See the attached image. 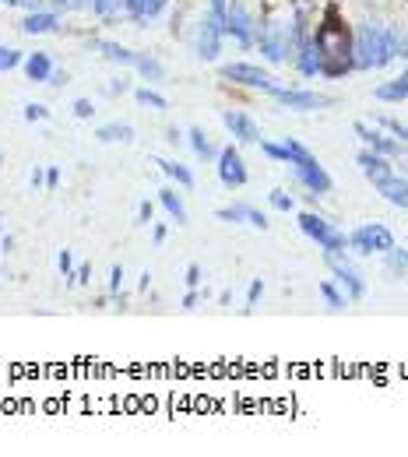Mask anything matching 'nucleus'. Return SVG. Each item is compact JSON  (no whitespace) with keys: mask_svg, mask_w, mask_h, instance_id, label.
Wrapping results in <instances>:
<instances>
[{"mask_svg":"<svg viewBox=\"0 0 408 457\" xmlns=\"http://www.w3.org/2000/svg\"><path fill=\"white\" fill-rule=\"evenodd\" d=\"M166 4H169V0H144V18H155Z\"/></svg>","mask_w":408,"mask_h":457,"instance_id":"obj_42","label":"nucleus"},{"mask_svg":"<svg viewBox=\"0 0 408 457\" xmlns=\"http://www.w3.org/2000/svg\"><path fill=\"white\" fill-rule=\"evenodd\" d=\"M225 11H229V0H212V18L225 25Z\"/></svg>","mask_w":408,"mask_h":457,"instance_id":"obj_41","label":"nucleus"},{"mask_svg":"<svg viewBox=\"0 0 408 457\" xmlns=\"http://www.w3.org/2000/svg\"><path fill=\"white\" fill-rule=\"evenodd\" d=\"M56 267L64 271V278H74V260H71V254H67V250H64L60 257H56Z\"/></svg>","mask_w":408,"mask_h":457,"instance_id":"obj_38","label":"nucleus"},{"mask_svg":"<svg viewBox=\"0 0 408 457\" xmlns=\"http://www.w3.org/2000/svg\"><path fill=\"white\" fill-rule=\"evenodd\" d=\"M381 102H405L408 99V71L401 74V78H394V81H387V85H381L373 91Z\"/></svg>","mask_w":408,"mask_h":457,"instance_id":"obj_18","label":"nucleus"},{"mask_svg":"<svg viewBox=\"0 0 408 457\" xmlns=\"http://www.w3.org/2000/svg\"><path fill=\"white\" fill-rule=\"evenodd\" d=\"M376 124H381V127H387V131H394V134H398V137H401V141L408 144V127H401L398 120H387V116H381V120H376Z\"/></svg>","mask_w":408,"mask_h":457,"instance_id":"obj_36","label":"nucleus"},{"mask_svg":"<svg viewBox=\"0 0 408 457\" xmlns=\"http://www.w3.org/2000/svg\"><path fill=\"white\" fill-rule=\"evenodd\" d=\"M222 120H225V127L232 131V137H236V141H243V144H257V141H260V127L253 124V120H250L247 113L229 109Z\"/></svg>","mask_w":408,"mask_h":457,"instance_id":"obj_14","label":"nucleus"},{"mask_svg":"<svg viewBox=\"0 0 408 457\" xmlns=\"http://www.w3.org/2000/svg\"><path fill=\"white\" fill-rule=\"evenodd\" d=\"M152 211H155L152 201H141V204H137V219H141V222H152Z\"/></svg>","mask_w":408,"mask_h":457,"instance_id":"obj_45","label":"nucleus"},{"mask_svg":"<svg viewBox=\"0 0 408 457\" xmlns=\"http://www.w3.org/2000/svg\"><path fill=\"white\" fill-rule=\"evenodd\" d=\"M56 183H60V172H56V169H49V172H46V187L53 190V187H56Z\"/></svg>","mask_w":408,"mask_h":457,"instance_id":"obj_49","label":"nucleus"},{"mask_svg":"<svg viewBox=\"0 0 408 457\" xmlns=\"http://www.w3.org/2000/svg\"><path fill=\"white\" fill-rule=\"evenodd\" d=\"M120 8H127V0H92V11L99 18H113Z\"/></svg>","mask_w":408,"mask_h":457,"instance_id":"obj_30","label":"nucleus"},{"mask_svg":"<svg viewBox=\"0 0 408 457\" xmlns=\"http://www.w3.org/2000/svg\"><path fill=\"white\" fill-rule=\"evenodd\" d=\"M144 78H148V81H159L162 78V64H159V60L155 56H148V53H137V64H134Z\"/></svg>","mask_w":408,"mask_h":457,"instance_id":"obj_26","label":"nucleus"},{"mask_svg":"<svg viewBox=\"0 0 408 457\" xmlns=\"http://www.w3.org/2000/svg\"><path fill=\"white\" fill-rule=\"evenodd\" d=\"M4 4H18V0H4Z\"/></svg>","mask_w":408,"mask_h":457,"instance_id":"obj_55","label":"nucleus"},{"mask_svg":"<svg viewBox=\"0 0 408 457\" xmlns=\"http://www.w3.org/2000/svg\"><path fill=\"white\" fill-rule=\"evenodd\" d=\"M95 49H102V56L106 60H113V64H137V53H131L127 46H120V43H95Z\"/></svg>","mask_w":408,"mask_h":457,"instance_id":"obj_20","label":"nucleus"},{"mask_svg":"<svg viewBox=\"0 0 408 457\" xmlns=\"http://www.w3.org/2000/svg\"><path fill=\"white\" fill-rule=\"evenodd\" d=\"M120 285H124V267L116 264V267L109 271V292H120Z\"/></svg>","mask_w":408,"mask_h":457,"instance_id":"obj_39","label":"nucleus"},{"mask_svg":"<svg viewBox=\"0 0 408 457\" xmlns=\"http://www.w3.org/2000/svg\"><path fill=\"white\" fill-rule=\"evenodd\" d=\"M46 116H49L46 106H36V102H32V106H25V120H28V124H36V120H46Z\"/></svg>","mask_w":408,"mask_h":457,"instance_id":"obj_37","label":"nucleus"},{"mask_svg":"<svg viewBox=\"0 0 408 457\" xmlns=\"http://www.w3.org/2000/svg\"><path fill=\"white\" fill-rule=\"evenodd\" d=\"M376 190L384 194V201L387 204H394V208H408V179H401V176H387V179H381V183H373Z\"/></svg>","mask_w":408,"mask_h":457,"instance_id":"obj_15","label":"nucleus"},{"mask_svg":"<svg viewBox=\"0 0 408 457\" xmlns=\"http://www.w3.org/2000/svg\"><path fill=\"white\" fill-rule=\"evenodd\" d=\"M387 257V271H394V274H408V250H387L384 254Z\"/></svg>","mask_w":408,"mask_h":457,"instance_id":"obj_29","label":"nucleus"},{"mask_svg":"<svg viewBox=\"0 0 408 457\" xmlns=\"http://www.w3.org/2000/svg\"><path fill=\"white\" fill-rule=\"evenodd\" d=\"M299 71L303 74H320V56H317L313 43H303L299 46Z\"/></svg>","mask_w":408,"mask_h":457,"instance_id":"obj_25","label":"nucleus"},{"mask_svg":"<svg viewBox=\"0 0 408 457\" xmlns=\"http://www.w3.org/2000/svg\"><path fill=\"white\" fill-rule=\"evenodd\" d=\"M271 208H278V211H293V197H288L285 190H271Z\"/></svg>","mask_w":408,"mask_h":457,"instance_id":"obj_35","label":"nucleus"},{"mask_svg":"<svg viewBox=\"0 0 408 457\" xmlns=\"http://www.w3.org/2000/svg\"><path fill=\"white\" fill-rule=\"evenodd\" d=\"M313 49L320 56V74L328 78H341L352 71V39H348V28L338 18V8L324 11V21L317 25L313 32Z\"/></svg>","mask_w":408,"mask_h":457,"instance_id":"obj_1","label":"nucleus"},{"mask_svg":"<svg viewBox=\"0 0 408 457\" xmlns=\"http://www.w3.org/2000/svg\"><path fill=\"white\" fill-rule=\"evenodd\" d=\"M0 243H4V225H0Z\"/></svg>","mask_w":408,"mask_h":457,"instance_id":"obj_54","label":"nucleus"},{"mask_svg":"<svg viewBox=\"0 0 408 457\" xmlns=\"http://www.w3.org/2000/svg\"><path fill=\"white\" fill-rule=\"evenodd\" d=\"M95 137L99 141H134V127L131 124H106V127H99L95 131Z\"/></svg>","mask_w":408,"mask_h":457,"instance_id":"obj_24","label":"nucleus"},{"mask_svg":"<svg viewBox=\"0 0 408 457\" xmlns=\"http://www.w3.org/2000/svg\"><path fill=\"white\" fill-rule=\"evenodd\" d=\"M348 247H352V254L359 257H370V254H387L394 247V236L387 225L381 222H370V225H359L352 236H348Z\"/></svg>","mask_w":408,"mask_h":457,"instance_id":"obj_5","label":"nucleus"},{"mask_svg":"<svg viewBox=\"0 0 408 457\" xmlns=\"http://www.w3.org/2000/svg\"><path fill=\"white\" fill-rule=\"evenodd\" d=\"M218 219H222V222H250V225H257V229H268V219L260 215L257 208H247V204H240V208H222Z\"/></svg>","mask_w":408,"mask_h":457,"instance_id":"obj_17","label":"nucleus"},{"mask_svg":"<svg viewBox=\"0 0 408 457\" xmlns=\"http://www.w3.org/2000/svg\"><path fill=\"white\" fill-rule=\"evenodd\" d=\"M260 292H264V285H260V278L250 285V292H247V302H250V306H253V302L260 299ZM250 306H247V313H250Z\"/></svg>","mask_w":408,"mask_h":457,"instance_id":"obj_44","label":"nucleus"},{"mask_svg":"<svg viewBox=\"0 0 408 457\" xmlns=\"http://www.w3.org/2000/svg\"><path fill=\"white\" fill-rule=\"evenodd\" d=\"M25 32L28 36H43V32H53V28H56V14H46V11H32V14H28L25 18Z\"/></svg>","mask_w":408,"mask_h":457,"instance_id":"obj_19","label":"nucleus"},{"mask_svg":"<svg viewBox=\"0 0 408 457\" xmlns=\"http://www.w3.org/2000/svg\"><path fill=\"white\" fill-rule=\"evenodd\" d=\"M187 285H190V289H197V285H201V267H197V264H190V267H187Z\"/></svg>","mask_w":408,"mask_h":457,"instance_id":"obj_47","label":"nucleus"},{"mask_svg":"<svg viewBox=\"0 0 408 457\" xmlns=\"http://www.w3.org/2000/svg\"><path fill=\"white\" fill-rule=\"evenodd\" d=\"M49 85H67V74L60 71V74H49Z\"/></svg>","mask_w":408,"mask_h":457,"instance_id":"obj_51","label":"nucleus"},{"mask_svg":"<svg viewBox=\"0 0 408 457\" xmlns=\"http://www.w3.org/2000/svg\"><path fill=\"white\" fill-rule=\"evenodd\" d=\"M25 74L32 78V81H49V74H53L49 56H46V53H32V56L25 60Z\"/></svg>","mask_w":408,"mask_h":457,"instance_id":"obj_21","label":"nucleus"},{"mask_svg":"<svg viewBox=\"0 0 408 457\" xmlns=\"http://www.w3.org/2000/svg\"><path fill=\"white\" fill-rule=\"evenodd\" d=\"M222 78L236 81V85H247V88H264V91H275L278 88L271 74H264V71L253 67V64H229V67H222Z\"/></svg>","mask_w":408,"mask_h":457,"instance_id":"obj_10","label":"nucleus"},{"mask_svg":"<svg viewBox=\"0 0 408 457\" xmlns=\"http://www.w3.org/2000/svg\"><path fill=\"white\" fill-rule=\"evenodd\" d=\"M190 148L197 151V155H201V159H212V155H215V148H212V141H208V137H204V131H201V127H194V131H190Z\"/></svg>","mask_w":408,"mask_h":457,"instance_id":"obj_28","label":"nucleus"},{"mask_svg":"<svg viewBox=\"0 0 408 457\" xmlns=\"http://www.w3.org/2000/svg\"><path fill=\"white\" fill-rule=\"evenodd\" d=\"M387 46H391V56H405L408 60V36L401 28H387Z\"/></svg>","mask_w":408,"mask_h":457,"instance_id":"obj_27","label":"nucleus"},{"mask_svg":"<svg viewBox=\"0 0 408 457\" xmlns=\"http://www.w3.org/2000/svg\"><path fill=\"white\" fill-rule=\"evenodd\" d=\"M288 39H293V25H285L282 18H268L257 32V43H260V53H264L271 64H282L285 53H288Z\"/></svg>","mask_w":408,"mask_h":457,"instance_id":"obj_6","label":"nucleus"},{"mask_svg":"<svg viewBox=\"0 0 408 457\" xmlns=\"http://www.w3.org/2000/svg\"><path fill=\"white\" fill-rule=\"evenodd\" d=\"M222 36H225V25L208 14V18L201 21V32H197V56L201 60H215L218 56V46H222Z\"/></svg>","mask_w":408,"mask_h":457,"instance_id":"obj_12","label":"nucleus"},{"mask_svg":"<svg viewBox=\"0 0 408 457\" xmlns=\"http://www.w3.org/2000/svg\"><path fill=\"white\" fill-rule=\"evenodd\" d=\"M21 64V53L18 49H8V46H0V71H14Z\"/></svg>","mask_w":408,"mask_h":457,"instance_id":"obj_33","label":"nucleus"},{"mask_svg":"<svg viewBox=\"0 0 408 457\" xmlns=\"http://www.w3.org/2000/svg\"><path fill=\"white\" fill-rule=\"evenodd\" d=\"M271 96H275L278 102H285L288 109H303V113H306V109H324V106L331 102V99H324V96H313V91H296V88H282V85L271 91Z\"/></svg>","mask_w":408,"mask_h":457,"instance_id":"obj_13","label":"nucleus"},{"mask_svg":"<svg viewBox=\"0 0 408 457\" xmlns=\"http://www.w3.org/2000/svg\"><path fill=\"white\" fill-rule=\"evenodd\" d=\"M285 162L296 169V179L303 183V187L310 190V197H320V194H331V176L324 172V166H320L310 151L288 137L285 141Z\"/></svg>","mask_w":408,"mask_h":457,"instance_id":"obj_3","label":"nucleus"},{"mask_svg":"<svg viewBox=\"0 0 408 457\" xmlns=\"http://www.w3.org/2000/svg\"><path fill=\"white\" fill-rule=\"evenodd\" d=\"M194 306H197V292L190 289V292L183 296V310H194Z\"/></svg>","mask_w":408,"mask_h":457,"instance_id":"obj_48","label":"nucleus"},{"mask_svg":"<svg viewBox=\"0 0 408 457\" xmlns=\"http://www.w3.org/2000/svg\"><path fill=\"white\" fill-rule=\"evenodd\" d=\"M299 229L310 239H317V247L324 250V254H345V247H348V239L331 222H324L320 215H313V211H303V215H299Z\"/></svg>","mask_w":408,"mask_h":457,"instance_id":"obj_4","label":"nucleus"},{"mask_svg":"<svg viewBox=\"0 0 408 457\" xmlns=\"http://www.w3.org/2000/svg\"><path fill=\"white\" fill-rule=\"evenodd\" d=\"M155 166H159V169H162L169 179H177L180 187H194V172H190L187 166H180V162H169V159H159Z\"/></svg>","mask_w":408,"mask_h":457,"instance_id":"obj_23","label":"nucleus"},{"mask_svg":"<svg viewBox=\"0 0 408 457\" xmlns=\"http://www.w3.org/2000/svg\"><path fill=\"white\" fill-rule=\"evenodd\" d=\"M391 60V46H387V28L366 21L359 25L356 43H352V67L356 71H376Z\"/></svg>","mask_w":408,"mask_h":457,"instance_id":"obj_2","label":"nucleus"},{"mask_svg":"<svg viewBox=\"0 0 408 457\" xmlns=\"http://www.w3.org/2000/svg\"><path fill=\"white\" fill-rule=\"evenodd\" d=\"M320 296L328 299V306H331V310H345V296H341L331 282H320Z\"/></svg>","mask_w":408,"mask_h":457,"instance_id":"obj_32","label":"nucleus"},{"mask_svg":"<svg viewBox=\"0 0 408 457\" xmlns=\"http://www.w3.org/2000/svg\"><path fill=\"white\" fill-rule=\"evenodd\" d=\"M225 36H232L243 49H250L253 46V21H250V14H247V8L240 4V0H232L229 4V11H225Z\"/></svg>","mask_w":408,"mask_h":457,"instance_id":"obj_8","label":"nucleus"},{"mask_svg":"<svg viewBox=\"0 0 408 457\" xmlns=\"http://www.w3.org/2000/svg\"><path fill=\"white\" fill-rule=\"evenodd\" d=\"M43 183H46V172L36 169V172H32V187H43Z\"/></svg>","mask_w":408,"mask_h":457,"instance_id":"obj_50","label":"nucleus"},{"mask_svg":"<svg viewBox=\"0 0 408 457\" xmlns=\"http://www.w3.org/2000/svg\"><path fill=\"white\" fill-rule=\"evenodd\" d=\"M18 4H25L28 11H39V0H18Z\"/></svg>","mask_w":408,"mask_h":457,"instance_id":"obj_53","label":"nucleus"},{"mask_svg":"<svg viewBox=\"0 0 408 457\" xmlns=\"http://www.w3.org/2000/svg\"><path fill=\"white\" fill-rule=\"evenodd\" d=\"M218 179L225 183V187H243L247 183V166H243V155L236 148H222L218 151Z\"/></svg>","mask_w":408,"mask_h":457,"instance_id":"obj_11","label":"nucleus"},{"mask_svg":"<svg viewBox=\"0 0 408 457\" xmlns=\"http://www.w3.org/2000/svg\"><path fill=\"white\" fill-rule=\"evenodd\" d=\"M89 278H92V267H89V264H81V267L74 271V278H71V282H78V285H84V282H89Z\"/></svg>","mask_w":408,"mask_h":457,"instance_id":"obj_46","label":"nucleus"},{"mask_svg":"<svg viewBox=\"0 0 408 457\" xmlns=\"http://www.w3.org/2000/svg\"><path fill=\"white\" fill-rule=\"evenodd\" d=\"M159 201H162V208L172 215V222H177V225H187V208H183V201L177 197V190H159Z\"/></svg>","mask_w":408,"mask_h":457,"instance_id":"obj_22","label":"nucleus"},{"mask_svg":"<svg viewBox=\"0 0 408 457\" xmlns=\"http://www.w3.org/2000/svg\"><path fill=\"white\" fill-rule=\"evenodd\" d=\"M127 11L134 21H144V0H127Z\"/></svg>","mask_w":408,"mask_h":457,"instance_id":"obj_43","label":"nucleus"},{"mask_svg":"<svg viewBox=\"0 0 408 457\" xmlns=\"http://www.w3.org/2000/svg\"><path fill=\"white\" fill-rule=\"evenodd\" d=\"M92 113H95V109H92L89 99H78V102H74V116H78V120H89Z\"/></svg>","mask_w":408,"mask_h":457,"instance_id":"obj_40","label":"nucleus"},{"mask_svg":"<svg viewBox=\"0 0 408 457\" xmlns=\"http://www.w3.org/2000/svg\"><path fill=\"white\" fill-rule=\"evenodd\" d=\"M260 151H264L268 159H278V162H285V144H271V141H260Z\"/></svg>","mask_w":408,"mask_h":457,"instance_id":"obj_34","label":"nucleus"},{"mask_svg":"<svg viewBox=\"0 0 408 457\" xmlns=\"http://www.w3.org/2000/svg\"><path fill=\"white\" fill-rule=\"evenodd\" d=\"M356 134L376 151V155H384V159H394V162H401L405 169H408V148H405V141H394V137H384L376 127H370V124H356Z\"/></svg>","mask_w":408,"mask_h":457,"instance_id":"obj_7","label":"nucleus"},{"mask_svg":"<svg viewBox=\"0 0 408 457\" xmlns=\"http://www.w3.org/2000/svg\"><path fill=\"white\" fill-rule=\"evenodd\" d=\"M134 96H137V102H141V106H152V109H166V106H169V102L159 96V91H152V88H137Z\"/></svg>","mask_w":408,"mask_h":457,"instance_id":"obj_31","label":"nucleus"},{"mask_svg":"<svg viewBox=\"0 0 408 457\" xmlns=\"http://www.w3.org/2000/svg\"><path fill=\"white\" fill-rule=\"evenodd\" d=\"M56 4H60V8H81L84 0H56Z\"/></svg>","mask_w":408,"mask_h":457,"instance_id":"obj_52","label":"nucleus"},{"mask_svg":"<svg viewBox=\"0 0 408 457\" xmlns=\"http://www.w3.org/2000/svg\"><path fill=\"white\" fill-rule=\"evenodd\" d=\"M359 166H363V172H366L370 183H381V179H387V176L394 172L391 162H387L384 155H376V151H363V155H359Z\"/></svg>","mask_w":408,"mask_h":457,"instance_id":"obj_16","label":"nucleus"},{"mask_svg":"<svg viewBox=\"0 0 408 457\" xmlns=\"http://www.w3.org/2000/svg\"><path fill=\"white\" fill-rule=\"evenodd\" d=\"M324 260L331 264V271H335V278L341 282V289L348 292V299H363L366 296V282H363V274L348 264V260H341V254H324Z\"/></svg>","mask_w":408,"mask_h":457,"instance_id":"obj_9","label":"nucleus"}]
</instances>
